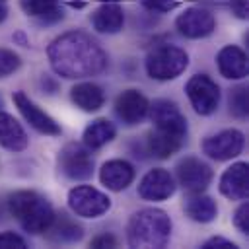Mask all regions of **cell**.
Masks as SVG:
<instances>
[{
  "label": "cell",
  "instance_id": "cell-12",
  "mask_svg": "<svg viewBox=\"0 0 249 249\" xmlns=\"http://www.w3.org/2000/svg\"><path fill=\"white\" fill-rule=\"evenodd\" d=\"M14 103L18 107V111L23 115V119L41 134H49V136H58L62 132L60 124L49 115L45 113L39 105H35L23 91H16L14 93Z\"/></svg>",
  "mask_w": 249,
  "mask_h": 249
},
{
  "label": "cell",
  "instance_id": "cell-13",
  "mask_svg": "<svg viewBox=\"0 0 249 249\" xmlns=\"http://www.w3.org/2000/svg\"><path fill=\"white\" fill-rule=\"evenodd\" d=\"M175 193V179L163 167L150 169L138 183V195L144 200H165Z\"/></svg>",
  "mask_w": 249,
  "mask_h": 249
},
{
  "label": "cell",
  "instance_id": "cell-32",
  "mask_svg": "<svg viewBox=\"0 0 249 249\" xmlns=\"http://www.w3.org/2000/svg\"><path fill=\"white\" fill-rule=\"evenodd\" d=\"M91 247H95V249L117 247V239H115V235H111V233H101V235H97V237L91 239Z\"/></svg>",
  "mask_w": 249,
  "mask_h": 249
},
{
  "label": "cell",
  "instance_id": "cell-17",
  "mask_svg": "<svg viewBox=\"0 0 249 249\" xmlns=\"http://www.w3.org/2000/svg\"><path fill=\"white\" fill-rule=\"evenodd\" d=\"M216 64L220 74L228 80H241L247 76V70H249L245 51L235 45H226L224 49H220L216 56Z\"/></svg>",
  "mask_w": 249,
  "mask_h": 249
},
{
  "label": "cell",
  "instance_id": "cell-11",
  "mask_svg": "<svg viewBox=\"0 0 249 249\" xmlns=\"http://www.w3.org/2000/svg\"><path fill=\"white\" fill-rule=\"evenodd\" d=\"M148 111H150L154 128H161L187 138V119L181 115L177 103L169 99H156Z\"/></svg>",
  "mask_w": 249,
  "mask_h": 249
},
{
  "label": "cell",
  "instance_id": "cell-30",
  "mask_svg": "<svg viewBox=\"0 0 249 249\" xmlns=\"http://www.w3.org/2000/svg\"><path fill=\"white\" fill-rule=\"evenodd\" d=\"M202 249H237V245L224 237H210L202 243Z\"/></svg>",
  "mask_w": 249,
  "mask_h": 249
},
{
  "label": "cell",
  "instance_id": "cell-2",
  "mask_svg": "<svg viewBox=\"0 0 249 249\" xmlns=\"http://www.w3.org/2000/svg\"><path fill=\"white\" fill-rule=\"evenodd\" d=\"M171 235V220L160 208H144L130 216L126 237L130 247L160 249L165 247Z\"/></svg>",
  "mask_w": 249,
  "mask_h": 249
},
{
  "label": "cell",
  "instance_id": "cell-34",
  "mask_svg": "<svg viewBox=\"0 0 249 249\" xmlns=\"http://www.w3.org/2000/svg\"><path fill=\"white\" fill-rule=\"evenodd\" d=\"M6 16H8V4L6 0H0V23L6 19Z\"/></svg>",
  "mask_w": 249,
  "mask_h": 249
},
{
  "label": "cell",
  "instance_id": "cell-5",
  "mask_svg": "<svg viewBox=\"0 0 249 249\" xmlns=\"http://www.w3.org/2000/svg\"><path fill=\"white\" fill-rule=\"evenodd\" d=\"M185 91L198 115H212L220 105V88L206 74H195L187 82Z\"/></svg>",
  "mask_w": 249,
  "mask_h": 249
},
{
  "label": "cell",
  "instance_id": "cell-7",
  "mask_svg": "<svg viewBox=\"0 0 249 249\" xmlns=\"http://www.w3.org/2000/svg\"><path fill=\"white\" fill-rule=\"evenodd\" d=\"M58 167L72 181L89 179L93 173V158L89 154V148L74 142L66 144L58 154Z\"/></svg>",
  "mask_w": 249,
  "mask_h": 249
},
{
  "label": "cell",
  "instance_id": "cell-16",
  "mask_svg": "<svg viewBox=\"0 0 249 249\" xmlns=\"http://www.w3.org/2000/svg\"><path fill=\"white\" fill-rule=\"evenodd\" d=\"M91 23L99 33H119L124 25V12L119 0H101L91 14Z\"/></svg>",
  "mask_w": 249,
  "mask_h": 249
},
{
  "label": "cell",
  "instance_id": "cell-26",
  "mask_svg": "<svg viewBox=\"0 0 249 249\" xmlns=\"http://www.w3.org/2000/svg\"><path fill=\"white\" fill-rule=\"evenodd\" d=\"M230 111L237 119H245L249 111V99H247V86H237L230 93Z\"/></svg>",
  "mask_w": 249,
  "mask_h": 249
},
{
  "label": "cell",
  "instance_id": "cell-31",
  "mask_svg": "<svg viewBox=\"0 0 249 249\" xmlns=\"http://www.w3.org/2000/svg\"><path fill=\"white\" fill-rule=\"evenodd\" d=\"M142 4L156 12H167L177 4V0H142Z\"/></svg>",
  "mask_w": 249,
  "mask_h": 249
},
{
  "label": "cell",
  "instance_id": "cell-10",
  "mask_svg": "<svg viewBox=\"0 0 249 249\" xmlns=\"http://www.w3.org/2000/svg\"><path fill=\"white\" fill-rule=\"evenodd\" d=\"M175 27L187 39H202L216 29V19L210 10L200 6H191L177 16Z\"/></svg>",
  "mask_w": 249,
  "mask_h": 249
},
{
  "label": "cell",
  "instance_id": "cell-29",
  "mask_svg": "<svg viewBox=\"0 0 249 249\" xmlns=\"http://www.w3.org/2000/svg\"><path fill=\"white\" fill-rule=\"evenodd\" d=\"M233 224H235V228H237L241 233H249V204H247V202H243V204L235 210V214H233Z\"/></svg>",
  "mask_w": 249,
  "mask_h": 249
},
{
  "label": "cell",
  "instance_id": "cell-6",
  "mask_svg": "<svg viewBox=\"0 0 249 249\" xmlns=\"http://www.w3.org/2000/svg\"><path fill=\"white\" fill-rule=\"evenodd\" d=\"M68 206L76 216L97 218L111 208V198L105 193H101L89 185H80V187L70 189Z\"/></svg>",
  "mask_w": 249,
  "mask_h": 249
},
{
  "label": "cell",
  "instance_id": "cell-25",
  "mask_svg": "<svg viewBox=\"0 0 249 249\" xmlns=\"http://www.w3.org/2000/svg\"><path fill=\"white\" fill-rule=\"evenodd\" d=\"M185 212L191 220L195 222H200V224H208L216 218L218 214V208H216V202L210 198V196H204L200 193L196 195H191L185 202Z\"/></svg>",
  "mask_w": 249,
  "mask_h": 249
},
{
  "label": "cell",
  "instance_id": "cell-20",
  "mask_svg": "<svg viewBox=\"0 0 249 249\" xmlns=\"http://www.w3.org/2000/svg\"><path fill=\"white\" fill-rule=\"evenodd\" d=\"M29 144L23 126L6 111H0V146L10 152H21Z\"/></svg>",
  "mask_w": 249,
  "mask_h": 249
},
{
  "label": "cell",
  "instance_id": "cell-19",
  "mask_svg": "<svg viewBox=\"0 0 249 249\" xmlns=\"http://www.w3.org/2000/svg\"><path fill=\"white\" fill-rule=\"evenodd\" d=\"M43 233L51 243H76L84 237V228L76 220H72L68 214L60 212V214H54L53 222Z\"/></svg>",
  "mask_w": 249,
  "mask_h": 249
},
{
  "label": "cell",
  "instance_id": "cell-4",
  "mask_svg": "<svg viewBox=\"0 0 249 249\" xmlns=\"http://www.w3.org/2000/svg\"><path fill=\"white\" fill-rule=\"evenodd\" d=\"M189 66V54L175 45H160L146 56V72L154 80H173Z\"/></svg>",
  "mask_w": 249,
  "mask_h": 249
},
{
  "label": "cell",
  "instance_id": "cell-23",
  "mask_svg": "<svg viewBox=\"0 0 249 249\" xmlns=\"http://www.w3.org/2000/svg\"><path fill=\"white\" fill-rule=\"evenodd\" d=\"M117 134V128L111 121L107 119H95L91 121L86 130H84V146L89 148V150H97L101 146H105L107 142H111Z\"/></svg>",
  "mask_w": 249,
  "mask_h": 249
},
{
  "label": "cell",
  "instance_id": "cell-22",
  "mask_svg": "<svg viewBox=\"0 0 249 249\" xmlns=\"http://www.w3.org/2000/svg\"><path fill=\"white\" fill-rule=\"evenodd\" d=\"M70 99L74 101L76 107H80L86 113L99 111L105 103V91L101 86L93 82H80L70 89Z\"/></svg>",
  "mask_w": 249,
  "mask_h": 249
},
{
  "label": "cell",
  "instance_id": "cell-8",
  "mask_svg": "<svg viewBox=\"0 0 249 249\" xmlns=\"http://www.w3.org/2000/svg\"><path fill=\"white\" fill-rule=\"evenodd\" d=\"M243 146H245L243 132L237 128H226V130H220L208 136L202 142V152L216 161H226V160L239 156Z\"/></svg>",
  "mask_w": 249,
  "mask_h": 249
},
{
  "label": "cell",
  "instance_id": "cell-18",
  "mask_svg": "<svg viewBox=\"0 0 249 249\" xmlns=\"http://www.w3.org/2000/svg\"><path fill=\"white\" fill-rule=\"evenodd\" d=\"M99 181L109 191H123L134 181V167L126 160H109L99 169Z\"/></svg>",
  "mask_w": 249,
  "mask_h": 249
},
{
  "label": "cell",
  "instance_id": "cell-27",
  "mask_svg": "<svg viewBox=\"0 0 249 249\" xmlns=\"http://www.w3.org/2000/svg\"><path fill=\"white\" fill-rule=\"evenodd\" d=\"M21 66V58L19 54H16L10 49H2L0 47V78H8L14 72H18V68Z\"/></svg>",
  "mask_w": 249,
  "mask_h": 249
},
{
  "label": "cell",
  "instance_id": "cell-1",
  "mask_svg": "<svg viewBox=\"0 0 249 249\" xmlns=\"http://www.w3.org/2000/svg\"><path fill=\"white\" fill-rule=\"evenodd\" d=\"M47 56L51 68L68 80L95 76L107 66L105 51L84 31H68L56 37L49 45Z\"/></svg>",
  "mask_w": 249,
  "mask_h": 249
},
{
  "label": "cell",
  "instance_id": "cell-24",
  "mask_svg": "<svg viewBox=\"0 0 249 249\" xmlns=\"http://www.w3.org/2000/svg\"><path fill=\"white\" fill-rule=\"evenodd\" d=\"M19 4L27 16L37 18L43 23H54L64 16L58 0H19Z\"/></svg>",
  "mask_w": 249,
  "mask_h": 249
},
{
  "label": "cell",
  "instance_id": "cell-3",
  "mask_svg": "<svg viewBox=\"0 0 249 249\" xmlns=\"http://www.w3.org/2000/svg\"><path fill=\"white\" fill-rule=\"evenodd\" d=\"M12 216L29 233H43L54 218L51 202L35 191H16L8 196Z\"/></svg>",
  "mask_w": 249,
  "mask_h": 249
},
{
  "label": "cell",
  "instance_id": "cell-21",
  "mask_svg": "<svg viewBox=\"0 0 249 249\" xmlns=\"http://www.w3.org/2000/svg\"><path fill=\"white\" fill-rule=\"evenodd\" d=\"M183 142H185V138L179 136V134H173V132H167V130H161V128H154V130L148 132L146 152L152 154L154 158L165 160L171 154H175L183 146Z\"/></svg>",
  "mask_w": 249,
  "mask_h": 249
},
{
  "label": "cell",
  "instance_id": "cell-28",
  "mask_svg": "<svg viewBox=\"0 0 249 249\" xmlns=\"http://www.w3.org/2000/svg\"><path fill=\"white\" fill-rule=\"evenodd\" d=\"M27 247L25 239L14 231H2L0 233V249H23Z\"/></svg>",
  "mask_w": 249,
  "mask_h": 249
},
{
  "label": "cell",
  "instance_id": "cell-15",
  "mask_svg": "<svg viewBox=\"0 0 249 249\" xmlns=\"http://www.w3.org/2000/svg\"><path fill=\"white\" fill-rule=\"evenodd\" d=\"M220 193L230 200H245L249 195V167L245 161L230 165L220 177Z\"/></svg>",
  "mask_w": 249,
  "mask_h": 249
},
{
  "label": "cell",
  "instance_id": "cell-9",
  "mask_svg": "<svg viewBox=\"0 0 249 249\" xmlns=\"http://www.w3.org/2000/svg\"><path fill=\"white\" fill-rule=\"evenodd\" d=\"M177 181L179 185L183 187V191H187L189 195H196V193H202L210 181H212V169L208 163H204L202 160L198 158H193V156H187L183 158L177 167Z\"/></svg>",
  "mask_w": 249,
  "mask_h": 249
},
{
  "label": "cell",
  "instance_id": "cell-14",
  "mask_svg": "<svg viewBox=\"0 0 249 249\" xmlns=\"http://www.w3.org/2000/svg\"><path fill=\"white\" fill-rule=\"evenodd\" d=\"M150 109V101L138 89H124L115 101V113L124 124L140 123Z\"/></svg>",
  "mask_w": 249,
  "mask_h": 249
},
{
  "label": "cell",
  "instance_id": "cell-33",
  "mask_svg": "<svg viewBox=\"0 0 249 249\" xmlns=\"http://www.w3.org/2000/svg\"><path fill=\"white\" fill-rule=\"evenodd\" d=\"M230 6H231L233 14L239 19H247V16H249V0H230Z\"/></svg>",
  "mask_w": 249,
  "mask_h": 249
}]
</instances>
